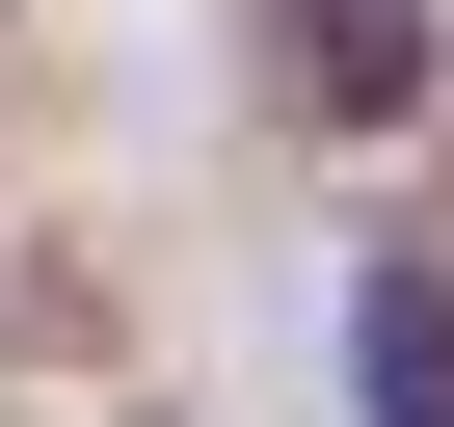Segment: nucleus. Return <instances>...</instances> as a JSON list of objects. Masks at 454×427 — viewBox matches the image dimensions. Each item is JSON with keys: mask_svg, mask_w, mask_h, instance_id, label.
<instances>
[{"mask_svg": "<svg viewBox=\"0 0 454 427\" xmlns=\"http://www.w3.org/2000/svg\"><path fill=\"white\" fill-rule=\"evenodd\" d=\"M348 347H374V427H454V294H427V268H374Z\"/></svg>", "mask_w": 454, "mask_h": 427, "instance_id": "nucleus-1", "label": "nucleus"}, {"mask_svg": "<svg viewBox=\"0 0 454 427\" xmlns=\"http://www.w3.org/2000/svg\"><path fill=\"white\" fill-rule=\"evenodd\" d=\"M321 81H348V107H401V0H321Z\"/></svg>", "mask_w": 454, "mask_h": 427, "instance_id": "nucleus-2", "label": "nucleus"}]
</instances>
